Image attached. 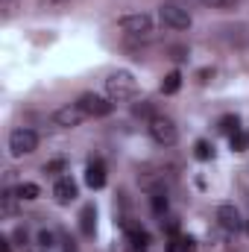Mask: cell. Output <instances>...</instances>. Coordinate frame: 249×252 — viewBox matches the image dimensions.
I'll list each match as a JSON object with an SVG mask.
<instances>
[{
    "instance_id": "obj_1",
    "label": "cell",
    "mask_w": 249,
    "mask_h": 252,
    "mask_svg": "<svg viewBox=\"0 0 249 252\" xmlns=\"http://www.w3.org/2000/svg\"><path fill=\"white\" fill-rule=\"evenodd\" d=\"M106 94H109L112 103H129L138 94V82H135V76L129 70H115L106 79Z\"/></svg>"
},
{
    "instance_id": "obj_2",
    "label": "cell",
    "mask_w": 249,
    "mask_h": 252,
    "mask_svg": "<svg viewBox=\"0 0 249 252\" xmlns=\"http://www.w3.org/2000/svg\"><path fill=\"white\" fill-rule=\"evenodd\" d=\"M147 129H150V138H153L158 147H173V144L179 141V129H176V124H173L167 115H156Z\"/></svg>"
},
{
    "instance_id": "obj_3",
    "label": "cell",
    "mask_w": 249,
    "mask_h": 252,
    "mask_svg": "<svg viewBox=\"0 0 249 252\" xmlns=\"http://www.w3.org/2000/svg\"><path fill=\"white\" fill-rule=\"evenodd\" d=\"M118 27L124 30L126 35L141 38V35H150L153 32V18L147 12H129V15H121L118 18Z\"/></svg>"
},
{
    "instance_id": "obj_4",
    "label": "cell",
    "mask_w": 249,
    "mask_h": 252,
    "mask_svg": "<svg viewBox=\"0 0 249 252\" xmlns=\"http://www.w3.org/2000/svg\"><path fill=\"white\" fill-rule=\"evenodd\" d=\"M35 147H38V135L32 129H27V126L12 129V135H9L12 156H30V153H35Z\"/></svg>"
},
{
    "instance_id": "obj_5",
    "label": "cell",
    "mask_w": 249,
    "mask_h": 252,
    "mask_svg": "<svg viewBox=\"0 0 249 252\" xmlns=\"http://www.w3.org/2000/svg\"><path fill=\"white\" fill-rule=\"evenodd\" d=\"M158 15H161V21L170 27V30H187L190 27V12H187V6H179V3H164L161 9H158Z\"/></svg>"
},
{
    "instance_id": "obj_6",
    "label": "cell",
    "mask_w": 249,
    "mask_h": 252,
    "mask_svg": "<svg viewBox=\"0 0 249 252\" xmlns=\"http://www.w3.org/2000/svg\"><path fill=\"white\" fill-rule=\"evenodd\" d=\"M79 109H82L88 118H109L112 109H115V103H112V100H103V97H97V94H82V97H79Z\"/></svg>"
},
{
    "instance_id": "obj_7",
    "label": "cell",
    "mask_w": 249,
    "mask_h": 252,
    "mask_svg": "<svg viewBox=\"0 0 249 252\" xmlns=\"http://www.w3.org/2000/svg\"><path fill=\"white\" fill-rule=\"evenodd\" d=\"M85 118H88V115L79 109V103H73V106H62V109L53 112V124L62 126V129H73V126L82 124Z\"/></svg>"
},
{
    "instance_id": "obj_8",
    "label": "cell",
    "mask_w": 249,
    "mask_h": 252,
    "mask_svg": "<svg viewBox=\"0 0 249 252\" xmlns=\"http://www.w3.org/2000/svg\"><path fill=\"white\" fill-rule=\"evenodd\" d=\"M217 35H220V41H226L229 47H247V44H249V27H247V24L223 27Z\"/></svg>"
},
{
    "instance_id": "obj_9",
    "label": "cell",
    "mask_w": 249,
    "mask_h": 252,
    "mask_svg": "<svg viewBox=\"0 0 249 252\" xmlns=\"http://www.w3.org/2000/svg\"><path fill=\"white\" fill-rule=\"evenodd\" d=\"M217 223H220L226 232H238V229H244L241 211H238L232 202H226V205H220V208H217Z\"/></svg>"
},
{
    "instance_id": "obj_10",
    "label": "cell",
    "mask_w": 249,
    "mask_h": 252,
    "mask_svg": "<svg viewBox=\"0 0 249 252\" xmlns=\"http://www.w3.org/2000/svg\"><path fill=\"white\" fill-rule=\"evenodd\" d=\"M76 193H79V188H76V182H73L70 176L56 179V185H53V196H56V202H59V205L73 202V199H76Z\"/></svg>"
},
{
    "instance_id": "obj_11",
    "label": "cell",
    "mask_w": 249,
    "mask_h": 252,
    "mask_svg": "<svg viewBox=\"0 0 249 252\" xmlns=\"http://www.w3.org/2000/svg\"><path fill=\"white\" fill-rule=\"evenodd\" d=\"M85 185L94 188V190H100L106 185V164H103L100 158L88 161V167H85Z\"/></svg>"
},
{
    "instance_id": "obj_12",
    "label": "cell",
    "mask_w": 249,
    "mask_h": 252,
    "mask_svg": "<svg viewBox=\"0 0 249 252\" xmlns=\"http://www.w3.org/2000/svg\"><path fill=\"white\" fill-rule=\"evenodd\" d=\"M94 229H97V208L94 205H85L79 211V232L85 238H94Z\"/></svg>"
},
{
    "instance_id": "obj_13",
    "label": "cell",
    "mask_w": 249,
    "mask_h": 252,
    "mask_svg": "<svg viewBox=\"0 0 249 252\" xmlns=\"http://www.w3.org/2000/svg\"><path fill=\"white\" fill-rule=\"evenodd\" d=\"M141 188H147L150 193L164 190V173H156V170H141Z\"/></svg>"
},
{
    "instance_id": "obj_14",
    "label": "cell",
    "mask_w": 249,
    "mask_h": 252,
    "mask_svg": "<svg viewBox=\"0 0 249 252\" xmlns=\"http://www.w3.org/2000/svg\"><path fill=\"white\" fill-rule=\"evenodd\" d=\"M147 247H150V235L144 229L132 226L129 229V252H147Z\"/></svg>"
},
{
    "instance_id": "obj_15",
    "label": "cell",
    "mask_w": 249,
    "mask_h": 252,
    "mask_svg": "<svg viewBox=\"0 0 249 252\" xmlns=\"http://www.w3.org/2000/svg\"><path fill=\"white\" fill-rule=\"evenodd\" d=\"M18 190H3V196H0V214L3 217H15L18 214Z\"/></svg>"
},
{
    "instance_id": "obj_16",
    "label": "cell",
    "mask_w": 249,
    "mask_h": 252,
    "mask_svg": "<svg viewBox=\"0 0 249 252\" xmlns=\"http://www.w3.org/2000/svg\"><path fill=\"white\" fill-rule=\"evenodd\" d=\"M193 238L190 235H173L170 244H167V252H193Z\"/></svg>"
},
{
    "instance_id": "obj_17",
    "label": "cell",
    "mask_w": 249,
    "mask_h": 252,
    "mask_svg": "<svg viewBox=\"0 0 249 252\" xmlns=\"http://www.w3.org/2000/svg\"><path fill=\"white\" fill-rule=\"evenodd\" d=\"M182 88V73L179 70H170L164 79H161V94H176Z\"/></svg>"
},
{
    "instance_id": "obj_18",
    "label": "cell",
    "mask_w": 249,
    "mask_h": 252,
    "mask_svg": "<svg viewBox=\"0 0 249 252\" xmlns=\"http://www.w3.org/2000/svg\"><path fill=\"white\" fill-rule=\"evenodd\" d=\"M132 115H135V118H144V121L150 124L158 112L153 109V103H150V100H141V103H135V106H132Z\"/></svg>"
},
{
    "instance_id": "obj_19",
    "label": "cell",
    "mask_w": 249,
    "mask_h": 252,
    "mask_svg": "<svg viewBox=\"0 0 249 252\" xmlns=\"http://www.w3.org/2000/svg\"><path fill=\"white\" fill-rule=\"evenodd\" d=\"M229 144H232L235 153H247L249 150V132L247 129H238L235 135H229Z\"/></svg>"
},
{
    "instance_id": "obj_20",
    "label": "cell",
    "mask_w": 249,
    "mask_h": 252,
    "mask_svg": "<svg viewBox=\"0 0 249 252\" xmlns=\"http://www.w3.org/2000/svg\"><path fill=\"white\" fill-rule=\"evenodd\" d=\"M193 156H196L199 161H211V158H214V144H211V141H196Z\"/></svg>"
},
{
    "instance_id": "obj_21",
    "label": "cell",
    "mask_w": 249,
    "mask_h": 252,
    "mask_svg": "<svg viewBox=\"0 0 249 252\" xmlns=\"http://www.w3.org/2000/svg\"><path fill=\"white\" fill-rule=\"evenodd\" d=\"M223 135H235L238 129H241V118L238 115H226V118H220V126H217Z\"/></svg>"
},
{
    "instance_id": "obj_22",
    "label": "cell",
    "mask_w": 249,
    "mask_h": 252,
    "mask_svg": "<svg viewBox=\"0 0 249 252\" xmlns=\"http://www.w3.org/2000/svg\"><path fill=\"white\" fill-rule=\"evenodd\" d=\"M38 250H41V252L56 250V235H53V232H47V229H41V232H38Z\"/></svg>"
},
{
    "instance_id": "obj_23",
    "label": "cell",
    "mask_w": 249,
    "mask_h": 252,
    "mask_svg": "<svg viewBox=\"0 0 249 252\" xmlns=\"http://www.w3.org/2000/svg\"><path fill=\"white\" fill-rule=\"evenodd\" d=\"M150 205H153V211H156V214H164V211H167V193H164V190L150 193Z\"/></svg>"
},
{
    "instance_id": "obj_24",
    "label": "cell",
    "mask_w": 249,
    "mask_h": 252,
    "mask_svg": "<svg viewBox=\"0 0 249 252\" xmlns=\"http://www.w3.org/2000/svg\"><path fill=\"white\" fill-rule=\"evenodd\" d=\"M38 193H41V190H38L35 182H21V185H18V196H21V199H35Z\"/></svg>"
},
{
    "instance_id": "obj_25",
    "label": "cell",
    "mask_w": 249,
    "mask_h": 252,
    "mask_svg": "<svg viewBox=\"0 0 249 252\" xmlns=\"http://www.w3.org/2000/svg\"><path fill=\"white\" fill-rule=\"evenodd\" d=\"M199 3H205L211 9H232V6H238V0H199Z\"/></svg>"
},
{
    "instance_id": "obj_26",
    "label": "cell",
    "mask_w": 249,
    "mask_h": 252,
    "mask_svg": "<svg viewBox=\"0 0 249 252\" xmlns=\"http://www.w3.org/2000/svg\"><path fill=\"white\" fill-rule=\"evenodd\" d=\"M62 170H64V158H53V161L44 164V173H62Z\"/></svg>"
},
{
    "instance_id": "obj_27",
    "label": "cell",
    "mask_w": 249,
    "mask_h": 252,
    "mask_svg": "<svg viewBox=\"0 0 249 252\" xmlns=\"http://www.w3.org/2000/svg\"><path fill=\"white\" fill-rule=\"evenodd\" d=\"M15 6H18L15 0H3V18H12L15 15Z\"/></svg>"
},
{
    "instance_id": "obj_28",
    "label": "cell",
    "mask_w": 249,
    "mask_h": 252,
    "mask_svg": "<svg viewBox=\"0 0 249 252\" xmlns=\"http://www.w3.org/2000/svg\"><path fill=\"white\" fill-rule=\"evenodd\" d=\"M173 59H176V62H185L187 50H185V47H173Z\"/></svg>"
},
{
    "instance_id": "obj_29",
    "label": "cell",
    "mask_w": 249,
    "mask_h": 252,
    "mask_svg": "<svg viewBox=\"0 0 249 252\" xmlns=\"http://www.w3.org/2000/svg\"><path fill=\"white\" fill-rule=\"evenodd\" d=\"M0 252H12V241L9 238H0Z\"/></svg>"
},
{
    "instance_id": "obj_30",
    "label": "cell",
    "mask_w": 249,
    "mask_h": 252,
    "mask_svg": "<svg viewBox=\"0 0 249 252\" xmlns=\"http://www.w3.org/2000/svg\"><path fill=\"white\" fill-rule=\"evenodd\" d=\"M64 252H76V247H73V241H67V247H64Z\"/></svg>"
}]
</instances>
